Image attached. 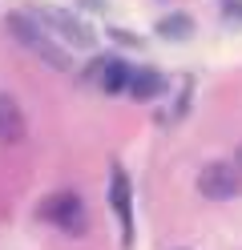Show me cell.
I'll list each match as a JSON object with an SVG mask.
<instances>
[{"instance_id": "6da1fadb", "label": "cell", "mask_w": 242, "mask_h": 250, "mask_svg": "<svg viewBox=\"0 0 242 250\" xmlns=\"http://www.w3.org/2000/svg\"><path fill=\"white\" fill-rule=\"evenodd\" d=\"M8 33L21 41L24 49L41 53L53 69H69V57H65V49L48 41V33H44V28H41V21H37V12H12V17H8Z\"/></svg>"}, {"instance_id": "7a4b0ae2", "label": "cell", "mask_w": 242, "mask_h": 250, "mask_svg": "<svg viewBox=\"0 0 242 250\" xmlns=\"http://www.w3.org/2000/svg\"><path fill=\"white\" fill-rule=\"evenodd\" d=\"M198 194L210 202H230L242 194V169L238 162H206L198 174Z\"/></svg>"}, {"instance_id": "3957f363", "label": "cell", "mask_w": 242, "mask_h": 250, "mask_svg": "<svg viewBox=\"0 0 242 250\" xmlns=\"http://www.w3.org/2000/svg\"><path fill=\"white\" fill-rule=\"evenodd\" d=\"M41 218H44V222H53V226H61L65 234H81V230H85V210H81V198L73 190L48 194L41 202Z\"/></svg>"}, {"instance_id": "277c9868", "label": "cell", "mask_w": 242, "mask_h": 250, "mask_svg": "<svg viewBox=\"0 0 242 250\" xmlns=\"http://www.w3.org/2000/svg\"><path fill=\"white\" fill-rule=\"evenodd\" d=\"M37 21H41L44 28H53L57 37H65L73 49H89V44L97 41L93 28H89L85 21H77L73 12H65V8H37Z\"/></svg>"}, {"instance_id": "5b68a950", "label": "cell", "mask_w": 242, "mask_h": 250, "mask_svg": "<svg viewBox=\"0 0 242 250\" xmlns=\"http://www.w3.org/2000/svg\"><path fill=\"white\" fill-rule=\"evenodd\" d=\"M109 206L121 218V238L129 246V238H133L129 234V226H133V202H129V178H125L121 166H113V174H109Z\"/></svg>"}, {"instance_id": "8992f818", "label": "cell", "mask_w": 242, "mask_h": 250, "mask_svg": "<svg viewBox=\"0 0 242 250\" xmlns=\"http://www.w3.org/2000/svg\"><path fill=\"white\" fill-rule=\"evenodd\" d=\"M0 137L4 142H21L24 137V109L12 93H0Z\"/></svg>"}, {"instance_id": "52a82bcc", "label": "cell", "mask_w": 242, "mask_h": 250, "mask_svg": "<svg viewBox=\"0 0 242 250\" xmlns=\"http://www.w3.org/2000/svg\"><path fill=\"white\" fill-rule=\"evenodd\" d=\"M161 85H166V77H161L157 69H133V77H129V97L133 101H154L157 93H161Z\"/></svg>"}, {"instance_id": "ba28073f", "label": "cell", "mask_w": 242, "mask_h": 250, "mask_svg": "<svg viewBox=\"0 0 242 250\" xmlns=\"http://www.w3.org/2000/svg\"><path fill=\"white\" fill-rule=\"evenodd\" d=\"M101 89L105 93H121L129 89V77H133V65H125V61H101Z\"/></svg>"}, {"instance_id": "9c48e42d", "label": "cell", "mask_w": 242, "mask_h": 250, "mask_svg": "<svg viewBox=\"0 0 242 250\" xmlns=\"http://www.w3.org/2000/svg\"><path fill=\"white\" fill-rule=\"evenodd\" d=\"M190 33H194V21L182 17V12H170V17L157 21V37H166V41H186Z\"/></svg>"}, {"instance_id": "30bf717a", "label": "cell", "mask_w": 242, "mask_h": 250, "mask_svg": "<svg viewBox=\"0 0 242 250\" xmlns=\"http://www.w3.org/2000/svg\"><path fill=\"white\" fill-rule=\"evenodd\" d=\"M109 37L117 41V44H141V41H137L133 33H125V28H109Z\"/></svg>"}, {"instance_id": "8fae6325", "label": "cell", "mask_w": 242, "mask_h": 250, "mask_svg": "<svg viewBox=\"0 0 242 250\" xmlns=\"http://www.w3.org/2000/svg\"><path fill=\"white\" fill-rule=\"evenodd\" d=\"M222 12L234 17V21H242V0H222Z\"/></svg>"}, {"instance_id": "7c38bea8", "label": "cell", "mask_w": 242, "mask_h": 250, "mask_svg": "<svg viewBox=\"0 0 242 250\" xmlns=\"http://www.w3.org/2000/svg\"><path fill=\"white\" fill-rule=\"evenodd\" d=\"M81 4H85V8H93V12H101V8H105V0H81Z\"/></svg>"}, {"instance_id": "4fadbf2b", "label": "cell", "mask_w": 242, "mask_h": 250, "mask_svg": "<svg viewBox=\"0 0 242 250\" xmlns=\"http://www.w3.org/2000/svg\"><path fill=\"white\" fill-rule=\"evenodd\" d=\"M238 169H242V146H238Z\"/></svg>"}, {"instance_id": "5bb4252c", "label": "cell", "mask_w": 242, "mask_h": 250, "mask_svg": "<svg viewBox=\"0 0 242 250\" xmlns=\"http://www.w3.org/2000/svg\"><path fill=\"white\" fill-rule=\"evenodd\" d=\"M177 250H186V246H177Z\"/></svg>"}]
</instances>
